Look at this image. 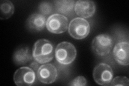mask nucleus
Masks as SVG:
<instances>
[{
	"mask_svg": "<svg viewBox=\"0 0 129 86\" xmlns=\"http://www.w3.org/2000/svg\"><path fill=\"white\" fill-rule=\"evenodd\" d=\"M32 56L34 60L39 64L50 62L54 56L53 45L46 39L38 40L34 45Z\"/></svg>",
	"mask_w": 129,
	"mask_h": 86,
	"instance_id": "obj_1",
	"label": "nucleus"
},
{
	"mask_svg": "<svg viewBox=\"0 0 129 86\" xmlns=\"http://www.w3.org/2000/svg\"><path fill=\"white\" fill-rule=\"evenodd\" d=\"M56 60L62 65H69L73 62L76 56V50L74 45L68 42L59 43L55 50Z\"/></svg>",
	"mask_w": 129,
	"mask_h": 86,
	"instance_id": "obj_2",
	"label": "nucleus"
},
{
	"mask_svg": "<svg viewBox=\"0 0 129 86\" xmlns=\"http://www.w3.org/2000/svg\"><path fill=\"white\" fill-rule=\"evenodd\" d=\"M68 32L71 37L76 39H82L90 32V24L87 20L81 17L73 19L68 25Z\"/></svg>",
	"mask_w": 129,
	"mask_h": 86,
	"instance_id": "obj_3",
	"label": "nucleus"
},
{
	"mask_svg": "<svg viewBox=\"0 0 129 86\" xmlns=\"http://www.w3.org/2000/svg\"><path fill=\"white\" fill-rule=\"evenodd\" d=\"M113 47V40L107 34H100L96 36L91 43L92 51L100 56H106L109 54Z\"/></svg>",
	"mask_w": 129,
	"mask_h": 86,
	"instance_id": "obj_4",
	"label": "nucleus"
},
{
	"mask_svg": "<svg viewBox=\"0 0 129 86\" xmlns=\"http://www.w3.org/2000/svg\"><path fill=\"white\" fill-rule=\"evenodd\" d=\"M113 75L114 72L112 68L107 64L100 63L97 65L94 69V79L99 85H109L112 80Z\"/></svg>",
	"mask_w": 129,
	"mask_h": 86,
	"instance_id": "obj_5",
	"label": "nucleus"
},
{
	"mask_svg": "<svg viewBox=\"0 0 129 86\" xmlns=\"http://www.w3.org/2000/svg\"><path fill=\"white\" fill-rule=\"evenodd\" d=\"M46 26L47 30L52 33L62 34L67 30L68 20L65 16L60 14H54L48 18Z\"/></svg>",
	"mask_w": 129,
	"mask_h": 86,
	"instance_id": "obj_6",
	"label": "nucleus"
},
{
	"mask_svg": "<svg viewBox=\"0 0 129 86\" xmlns=\"http://www.w3.org/2000/svg\"><path fill=\"white\" fill-rule=\"evenodd\" d=\"M36 73L29 67L24 66L18 68L14 75L15 83L18 86H30L36 81Z\"/></svg>",
	"mask_w": 129,
	"mask_h": 86,
	"instance_id": "obj_7",
	"label": "nucleus"
},
{
	"mask_svg": "<svg viewBox=\"0 0 129 86\" xmlns=\"http://www.w3.org/2000/svg\"><path fill=\"white\" fill-rule=\"evenodd\" d=\"M37 78L45 84L53 83L57 79L58 71L53 65L47 64L40 66L37 71Z\"/></svg>",
	"mask_w": 129,
	"mask_h": 86,
	"instance_id": "obj_8",
	"label": "nucleus"
},
{
	"mask_svg": "<svg viewBox=\"0 0 129 86\" xmlns=\"http://www.w3.org/2000/svg\"><path fill=\"white\" fill-rule=\"evenodd\" d=\"M113 56L119 64L127 66L129 64V44L128 42H120L115 46Z\"/></svg>",
	"mask_w": 129,
	"mask_h": 86,
	"instance_id": "obj_9",
	"label": "nucleus"
},
{
	"mask_svg": "<svg viewBox=\"0 0 129 86\" xmlns=\"http://www.w3.org/2000/svg\"><path fill=\"white\" fill-rule=\"evenodd\" d=\"M74 11L81 18H88L94 15L96 11V5L93 1L79 0L75 3Z\"/></svg>",
	"mask_w": 129,
	"mask_h": 86,
	"instance_id": "obj_10",
	"label": "nucleus"
},
{
	"mask_svg": "<svg viewBox=\"0 0 129 86\" xmlns=\"http://www.w3.org/2000/svg\"><path fill=\"white\" fill-rule=\"evenodd\" d=\"M45 16L41 14L35 13L30 15L26 22L28 30L33 32L42 31L46 26Z\"/></svg>",
	"mask_w": 129,
	"mask_h": 86,
	"instance_id": "obj_11",
	"label": "nucleus"
},
{
	"mask_svg": "<svg viewBox=\"0 0 129 86\" xmlns=\"http://www.w3.org/2000/svg\"><path fill=\"white\" fill-rule=\"evenodd\" d=\"M32 53L28 47H22L17 48L13 54L14 62L18 66L27 64L32 60Z\"/></svg>",
	"mask_w": 129,
	"mask_h": 86,
	"instance_id": "obj_12",
	"label": "nucleus"
},
{
	"mask_svg": "<svg viewBox=\"0 0 129 86\" xmlns=\"http://www.w3.org/2000/svg\"><path fill=\"white\" fill-rule=\"evenodd\" d=\"M54 3L55 10L64 16L70 15L74 9L75 1L73 0H58Z\"/></svg>",
	"mask_w": 129,
	"mask_h": 86,
	"instance_id": "obj_13",
	"label": "nucleus"
},
{
	"mask_svg": "<svg viewBox=\"0 0 129 86\" xmlns=\"http://www.w3.org/2000/svg\"><path fill=\"white\" fill-rule=\"evenodd\" d=\"M0 18L3 20L9 18L14 13L15 7L11 2L8 0H2L0 3Z\"/></svg>",
	"mask_w": 129,
	"mask_h": 86,
	"instance_id": "obj_14",
	"label": "nucleus"
},
{
	"mask_svg": "<svg viewBox=\"0 0 129 86\" xmlns=\"http://www.w3.org/2000/svg\"><path fill=\"white\" fill-rule=\"evenodd\" d=\"M39 10L40 13L44 16H49L53 13L54 9H55L53 5L48 1H43L39 4Z\"/></svg>",
	"mask_w": 129,
	"mask_h": 86,
	"instance_id": "obj_15",
	"label": "nucleus"
},
{
	"mask_svg": "<svg viewBox=\"0 0 129 86\" xmlns=\"http://www.w3.org/2000/svg\"><path fill=\"white\" fill-rule=\"evenodd\" d=\"M111 85H126L128 86L129 85V80L126 76H117L111 81Z\"/></svg>",
	"mask_w": 129,
	"mask_h": 86,
	"instance_id": "obj_16",
	"label": "nucleus"
},
{
	"mask_svg": "<svg viewBox=\"0 0 129 86\" xmlns=\"http://www.w3.org/2000/svg\"><path fill=\"white\" fill-rule=\"evenodd\" d=\"M87 81L85 77L83 76H79L71 81L68 85L72 86H85L87 85Z\"/></svg>",
	"mask_w": 129,
	"mask_h": 86,
	"instance_id": "obj_17",
	"label": "nucleus"
},
{
	"mask_svg": "<svg viewBox=\"0 0 129 86\" xmlns=\"http://www.w3.org/2000/svg\"><path fill=\"white\" fill-rule=\"evenodd\" d=\"M37 61H35V62H32L31 65H30V68H31L32 69H34L35 71H38V69L39 68L38 67V65Z\"/></svg>",
	"mask_w": 129,
	"mask_h": 86,
	"instance_id": "obj_18",
	"label": "nucleus"
}]
</instances>
